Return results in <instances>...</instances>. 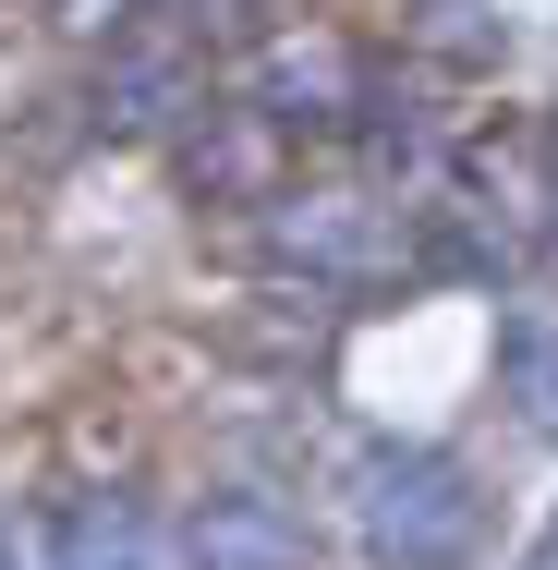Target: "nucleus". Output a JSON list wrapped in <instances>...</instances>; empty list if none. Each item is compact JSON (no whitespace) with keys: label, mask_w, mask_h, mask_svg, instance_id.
<instances>
[{"label":"nucleus","mask_w":558,"mask_h":570,"mask_svg":"<svg viewBox=\"0 0 558 570\" xmlns=\"http://www.w3.org/2000/svg\"><path fill=\"white\" fill-rule=\"evenodd\" d=\"M267 146H280V134H267L255 110H219V121H207V98L183 110V170H195L207 195H243V207L280 195V183H267Z\"/></svg>","instance_id":"0eeeda50"},{"label":"nucleus","mask_w":558,"mask_h":570,"mask_svg":"<svg viewBox=\"0 0 558 570\" xmlns=\"http://www.w3.org/2000/svg\"><path fill=\"white\" fill-rule=\"evenodd\" d=\"M522 570H558V522H547V547H535V559H522Z\"/></svg>","instance_id":"f8f14e48"},{"label":"nucleus","mask_w":558,"mask_h":570,"mask_svg":"<svg viewBox=\"0 0 558 570\" xmlns=\"http://www.w3.org/2000/svg\"><path fill=\"white\" fill-rule=\"evenodd\" d=\"M98 134H170V121L195 110V49H170V37H110V73H98Z\"/></svg>","instance_id":"20e7f679"},{"label":"nucleus","mask_w":558,"mask_h":570,"mask_svg":"<svg viewBox=\"0 0 558 570\" xmlns=\"http://www.w3.org/2000/svg\"><path fill=\"white\" fill-rule=\"evenodd\" d=\"M183 559L195 570H304V522L255 485H219V498L183 510Z\"/></svg>","instance_id":"39448f33"},{"label":"nucleus","mask_w":558,"mask_h":570,"mask_svg":"<svg viewBox=\"0 0 558 570\" xmlns=\"http://www.w3.org/2000/svg\"><path fill=\"white\" fill-rule=\"evenodd\" d=\"M146 12H158V0H61L74 37H121V24H146Z\"/></svg>","instance_id":"9b49d317"},{"label":"nucleus","mask_w":558,"mask_h":570,"mask_svg":"<svg viewBox=\"0 0 558 570\" xmlns=\"http://www.w3.org/2000/svg\"><path fill=\"white\" fill-rule=\"evenodd\" d=\"M425 49H449V61H498L510 24H486V0H425Z\"/></svg>","instance_id":"1a4fd4ad"},{"label":"nucleus","mask_w":558,"mask_h":570,"mask_svg":"<svg viewBox=\"0 0 558 570\" xmlns=\"http://www.w3.org/2000/svg\"><path fill=\"white\" fill-rule=\"evenodd\" d=\"M255 255L280 279H304V292H401L425 267L413 207L352 195V183H280V195H255Z\"/></svg>","instance_id":"f257e3e1"},{"label":"nucleus","mask_w":558,"mask_h":570,"mask_svg":"<svg viewBox=\"0 0 558 570\" xmlns=\"http://www.w3.org/2000/svg\"><path fill=\"white\" fill-rule=\"evenodd\" d=\"M0 570H12V547H0Z\"/></svg>","instance_id":"ddd939ff"},{"label":"nucleus","mask_w":558,"mask_h":570,"mask_svg":"<svg viewBox=\"0 0 558 570\" xmlns=\"http://www.w3.org/2000/svg\"><path fill=\"white\" fill-rule=\"evenodd\" d=\"M352 534L389 570H461L486 547V485L449 450H364L352 461Z\"/></svg>","instance_id":"f03ea898"},{"label":"nucleus","mask_w":558,"mask_h":570,"mask_svg":"<svg viewBox=\"0 0 558 570\" xmlns=\"http://www.w3.org/2000/svg\"><path fill=\"white\" fill-rule=\"evenodd\" d=\"M364 86H376V73H364L340 37H267V49H255V86H243V110L267 121L280 146H304V134H352Z\"/></svg>","instance_id":"7ed1b4c3"},{"label":"nucleus","mask_w":558,"mask_h":570,"mask_svg":"<svg viewBox=\"0 0 558 570\" xmlns=\"http://www.w3.org/2000/svg\"><path fill=\"white\" fill-rule=\"evenodd\" d=\"M158 12H183L195 37H255L267 24V0H158Z\"/></svg>","instance_id":"9d476101"},{"label":"nucleus","mask_w":558,"mask_h":570,"mask_svg":"<svg viewBox=\"0 0 558 570\" xmlns=\"http://www.w3.org/2000/svg\"><path fill=\"white\" fill-rule=\"evenodd\" d=\"M49 570H158V534H146V510H134V498L86 485V498H61V510H49Z\"/></svg>","instance_id":"423d86ee"},{"label":"nucleus","mask_w":558,"mask_h":570,"mask_svg":"<svg viewBox=\"0 0 558 570\" xmlns=\"http://www.w3.org/2000/svg\"><path fill=\"white\" fill-rule=\"evenodd\" d=\"M498 389H510V413L558 438V304H510L498 316Z\"/></svg>","instance_id":"6e6552de"}]
</instances>
